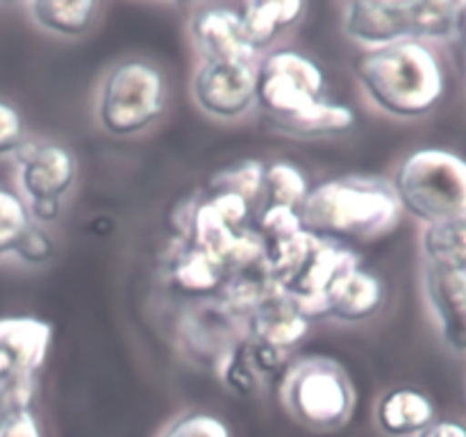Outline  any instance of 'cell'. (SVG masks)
Returning a JSON list of instances; mask_svg holds the SVG:
<instances>
[{
	"label": "cell",
	"mask_w": 466,
	"mask_h": 437,
	"mask_svg": "<svg viewBox=\"0 0 466 437\" xmlns=\"http://www.w3.org/2000/svg\"><path fill=\"white\" fill-rule=\"evenodd\" d=\"M400 209L391 182L349 176L309 187L299 218L319 239H376L394 230Z\"/></svg>",
	"instance_id": "6da1fadb"
},
{
	"label": "cell",
	"mask_w": 466,
	"mask_h": 437,
	"mask_svg": "<svg viewBox=\"0 0 466 437\" xmlns=\"http://www.w3.org/2000/svg\"><path fill=\"white\" fill-rule=\"evenodd\" d=\"M355 76L373 105L399 118H419L432 112L446 89L437 55L423 41L412 39L358 55Z\"/></svg>",
	"instance_id": "7a4b0ae2"
},
{
	"label": "cell",
	"mask_w": 466,
	"mask_h": 437,
	"mask_svg": "<svg viewBox=\"0 0 466 437\" xmlns=\"http://www.w3.org/2000/svg\"><path fill=\"white\" fill-rule=\"evenodd\" d=\"M400 208L431 223L466 212V159L444 148H419L396 168L391 180Z\"/></svg>",
	"instance_id": "3957f363"
},
{
	"label": "cell",
	"mask_w": 466,
	"mask_h": 437,
	"mask_svg": "<svg viewBox=\"0 0 466 437\" xmlns=\"http://www.w3.org/2000/svg\"><path fill=\"white\" fill-rule=\"evenodd\" d=\"M167 96V77L159 66L146 59H126L103 80L96 117L109 135H139L162 117Z\"/></svg>",
	"instance_id": "277c9868"
},
{
	"label": "cell",
	"mask_w": 466,
	"mask_h": 437,
	"mask_svg": "<svg viewBox=\"0 0 466 437\" xmlns=\"http://www.w3.org/2000/svg\"><path fill=\"white\" fill-rule=\"evenodd\" d=\"M282 401L287 410L308 428L337 431L353 414L355 390L335 360L308 358L299 360L287 371Z\"/></svg>",
	"instance_id": "5b68a950"
},
{
	"label": "cell",
	"mask_w": 466,
	"mask_h": 437,
	"mask_svg": "<svg viewBox=\"0 0 466 437\" xmlns=\"http://www.w3.org/2000/svg\"><path fill=\"white\" fill-rule=\"evenodd\" d=\"M323 91L326 76L321 66L299 50H273L258 64L255 103L271 117V121L296 117L321 103Z\"/></svg>",
	"instance_id": "8992f818"
},
{
	"label": "cell",
	"mask_w": 466,
	"mask_h": 437,
	"mask_svg": "<svg viewBox=\"0 0 466 437\" xmlns=\"http://www.w3.org/2000/svg\"><path fill=\"white\" fill-rule=\"evenodd\" d=\"M253 62H203L194 76V98L214 118H239L255 105Z\"/></svg>",
	"instance_id": "52a82bcc"
},
{
	"label": "cell",
	"mask_w": 466,
	"mask_h": 437,
	"mask_svg": "<svg viewBox=\"0 0 466 437\" xmlns=\"http://www.w3.org/2000/svg\"><path fill=\"white\" fill-rule=\"evenodd\" d=\"M344 32L364 46L414 41L412 0H355L346 5Z\"/></svg>",
	"instance_id": "ba28073f"
},
{
	"label": "cell",
	"mask_w": 466,
	"mask_h": 437,
	"mask_svg": "<svg viewBox=\"0 0 466 437\" xmlns=\"http://www.w3.org/2000/svg\"><path fill=\"white\" fill-rule=\"evenodd\" d=\"M16 159L21 164V187L27 200L59 198L76 182V155L62 144H23Z\"/></svg>",
	"instance_id": "9c48e42d"
},
{
	"label": "cell",
	"mask_w": 466,
	"mask_h": 437,
	"mask_svg": "<svg viewBox=\"0 0 466 437\" xmlns=\"http://www.w3.org/2000/svg\"><path fill=\"white\" fill-rule=\"evenodd\" d=\"M53 340V326L35 317L0 319V373L9 378H36Z\"/></svg>",
	"instance_id": "30bf717a"
},
{
	"label": "cell",
	"mask_w": 466,
	"mask_h": 437,
	"mask_svg": "<svg viewBox=\"0 0 466 437\" xmlns=\"http://www.w3.org/2000/svg\"><path fill=\"white\" fill-rule=\"evenodd\" d=\"M189 27L203 62H253L258 55L246 39L239 12L226 5L198 9Z\"/></svg>",
	"instance_id": "8fae6325"
},
{
	"label": "cell",
	"mask_w": 466,
	"mask_h": 437,
	"mask_svg": "<svg viewBox=\"0 0 466 437\" xmlns=\"http://www.w3.org/2000/svg\"><path fill=\"white\" fill-rule=\"evenodd\" d=\"M423 285L446 346L466 353V271L426 262Z\"/></svg>",
	"instance_id": "7c38bea8"
},
{
	"label": "cell",
	"mask_w": 466,
	"mask_h": 437,
	"mask_svg": "<svg viewBox=\"0 0 466 437\" xmlns=\"http://www.w3.org/2000/svg\"><path fill=\"white\" fill-rule=\"evenodd\" d=\"M382 300H385V285L380 278L355 262L328 287L323 296V317H335L349 323L364 321L380 310Z\"/></svg>",
	"instance_id": "4fadbf2b"
},
{
	"label": "cell",
	"mask_w": 466,
	"mask_h": 437,
	"mask_svg": "<svg viewBox=\"0 0 466 437\" xmlns=\"http://www.w3.org/2000/svg\"><path fill=\"white\" fill-rule=\"evenodd\" d=\"M376 422L391 437L419 435L435 422V403L414 387H396L378 401Z\"/></svg>",
	"instance_id": "5bb4252c"
},
{
	"label": "cell",
	"mask_w": 466,
	"mask_h": 437,
	"mask_svg": "<svg viewBox=\"0 0 466 437\" xmlns=\"http://www.w3.org/2000/svg\"><path fill=\"white\" fill-rule=\"evenodd\" d=\"M309 319L299 310V305L280 291L268 296L267 303H259L253 314V330L259 344L273 351L289 349L308 332Z\"/></svg>",
	"instance_id": "9a60e30c"
},
{
	"label": "cell",
	"mask_w": 466,
	"mask_h": 437,
	"mask_svg": "<svg viewBox=\"0 0 466 437\" xmlns=\"http://www.w3.org/2000/svg\"><path fill=\"white\" fill-rule=\"evenodd\" d=\"M305 12V3L300 0H267V3L241 5V23L248 44L255 53L268 48L278 39L282 30L300 21Z\"/></svg>",
	"instance_id": "2e32d148"
},
{
	"label": "cell",
	"mask_w": 466,
	"mask_h": 437,
	"mask_svg": "<svg viewBox=\"0 0 466 437\" xmlns=\"http://www.w3.org/2000/svg\"><path fill=\"white\" fill-rule=\"evenodd\" d=\"M355 121H358V114L349 105L328 103L323 98L321 103L312 105L296 117L273 121V126L296 139H323V137L346 135L353 130Z\"/></svg>",
	"instance_id": "e0dca14e"
},
{
	"label": "cell",
	"mask_w": 466,
	"mask_h": 437,
	"mask_svg": "<svg viewBox=\"0 0 466 437\" xmlns=\"http://www.w3.org/2000/svg\"><path fill=\"white\" fill-rule=\"evenodd\" d=\"M94 0H35L30 3L32 18L44 30L62 36H80L94 25Z\"/></svg>",
	"instance_id": "ac0fdd59"
},
{
	"label": "cell",
	"mask_w": 466,
	"mask_h": 437,
	"mask_svg": "<svg viewBox=\"0 0 466 437\" xmlns=\"http://www.w3.org/2000/svg\"><path fill=\"white\" fill-rule=\"evenodd\" d=\"M421 244L428 264L466 271V212L455 218L431 223L423 232Z\"/></svg>",
	"instance_id": "d6986e66"
},
{
	"label": "cell",
	"mask_w": 466,
	"mask_h": 437,
	"mask_svg": "<svg viewBox=\"0 0 466 437\" xmlns=\"http://www.w3.org/2000/svg\"><path fill=\"white\" fill-rule=\"evenodd\" d=\"M466 3H423L412 0L414 41L453 39L462 30Z\"/></svg>",
	"instance_id": "ffe728a7"
},
{
	"label": "cell",
	"mask_w": 466,
	"mask_h": 437,
	"mask_svg": "<svg viewBox=\"0 0 466 437\" xmlns=\"http://www.w3.org/2000/svg\"><path fill=\"white\" fill-rule=\"evenodd\" d=\"M309 185L308 176L296 164L278 159V162L264 164V194L267 205H282L299 212L300 203L308 196Z\"/></svg>",
	"instance_id": "44dd1931"
},
{
	"label": "cell",
	"mask_w": 466,
	"mask_h": 437,
	"mask_svg": "<svg viewBox=\"0 0 466 437\" xmlns=\"http://www.w3.org/2000/svg\"><path fill=\"white\" fill-rule=\"evenodd\" d=\"M214 194H237L253 203L264 194V164L258 159H246L237 167L226 168L212 180Z\"/></svg>",
	"instance_id": "7402d4cb"
},
{
	"label": "cell",
	"mask_w": 466,
	"mask_h": 437,
	"mask_svg": "<svg viewBox=\"0 0 466 437\" xmlns=\"http://www.w3.org/2000/svg\"><path fill=\"white\" fill-rule=\"evenodd\" d=\"M30 226L32 218L25 200L0 185V255L14 253Z\"/></svg>",
	"instance_id": "603a6c76"
},
{
	"label": "cell",
	"mask_w": 466,
	"mask_h": 437,
	"mask_svg": "<svg viewBox=\"0 0 466 437\" xmlns=\"http://www.w3.org/2000/svg\"><path fill=\"white\" fill-rule=\"evenodd\" d=\"M162 437H232L230 428L212 412H187L171 422Z\"/></svg>",
	"instance_id": "cb8c5ba5"
},
{
	"label": "cell",
	"mask_w": 466,
	"mask_h": 437,
	"mask_svg": "<svg viewBox=\"0 0 466 437\" xmlns=\"http://www.w3.org/2000/svg\"><path fill=\"white\" fill-rule=\"evenodd\" d=\"M25 144V121L16 105L0 98V158L16 155Z\"/></svg>",
	"instance_id": "d4e9b609"
},
{
	"label": "cell",
	"mask_w": 466,
	"mask_h": 437,
	"mask_svg": "<svg viewBox=\"0 0 466 437\" xmlns=\"http://www.w3.org/2000/svg\"><path fill=\"white\" fill-rule=\"evenodd\" d=\"M53 250L55 244L48 232L41 226H36V223H32L25 230V235L21 237V241L16 244V249H14V255L27 264H44L48 262Z\"/></svg>",
	"instance_id": "484cf974"
},
{
	"label": "cell",
	"mask_w": 466,
	"mask_h": 437,
	"mask_svg": "<svg viewBox=\"0 0 466 437\" xmlns=\"http://www.w3.org/2000/svg\"><path fill=\"white\" fill-rule=\"evenodd\" d=\"M0 437H44V431L32 410H16L0 414Z\"/></svg>",
	"instance_id": "4316f807"
},
{
	"label": "cell",
	"mask_w": 466,
	"mask_h": 437,
	"mask_svg": "<svg viewBox=\"0 0 466 437\" xmlns=\"http://www.w3.org/2000/svg\"><path fill=\"white\" fill-rule=\"evenodd\" d=\"M27 209H30L32 223L41 226V223H50L59 217L62 203L59 198H39V200H27Z\"/></svg>",
	"instance_id": "83f0119b"
},
{
	"label": "cell",
	"mask_w": 466,
	"mask_h": 437,
	"mask_svg": "<svg viewBox=\"0 0 466 437\" xmlns=\"http://www.w3.org/2000/svg\"><path fill=\"white\" fill-rule=\"evenodd\" d=\"M419 437H466V426L455 419H435Z\"/></svg>",
	"instance_id": "f1b7e54d"
},
{
	"label": "cell",
	"mask_w": 466,
	"mask_h": 437,
	"mask_svg": "<svg viewBox=\"0 0 466 437\" xmlns=\"http://www.w3.org/2000/svg\"><path fill=\"white\" fill-rule=\"evenodd\" d=\"M460 35L464 36V50H466V16H464V23H462V30H460Z\"/></svg>",
	"instance_id": "f546056e"
},
{
	"label": "cell",
	"mask_w": 466,
	"mask_h": 437,
	"mask_svg": "<svg viewBox=\"0 0 466 437\" xmlns=\"http://www.w3.org/2000/svg\"><path fill=\"white\" fill-rule=\"evenodd\" d=\"M3 382H5V378H3V373H0V385H3Z\"/></svg>",
	"instance_id": "4dcf8cb0"
}]
</instances>
